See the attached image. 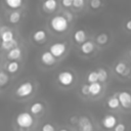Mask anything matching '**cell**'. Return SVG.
Returning <instances> with one entry per match:
<instances>
[{
  "mask_svg": "<svg viewBox=\"0 0 131 131\" xmlns=\"http://www.w3.org/2000/svg\"><path fill=\"white\" fill-rule=\"evenodd\" d=\"M77 125H78V130L79 131H93L94 130L93 124L87 116L79 117V121H78Z\"/></svg>",
  "mask_w": 131,
  "mask_h": 131,
  "instance_id": "5b68a950",
  "label": "cell"
},
{
  "mask_svg": "<svg viewBox=\"0 0 131 131\" xmlns=\"http://www.w3.org/2000/svg\"><path fill=\"white\" fill-rule=\"evenodd\" d=\"M108 41V35L106 33H100L97 37H96V42L99 45H104L106 44Z\"/></svg>",
  "mask_w": 131,
  "mask_h": 131,
  "instance_id": "7402d4cb",
  "label": "cell"
},
{
  "mask_svg": "<svg viewBox=\"0 0 131 131\" xmlns=\"http://www.w3.org/2000/svg\"><path fill=\"white\" fill-rule=\"evenodd\" d=\"M90 6L93 9H97L101 6V0H90Z\"/></svg>",
  "mask_w": 131,
  "mask_h": 131,
  "instance_id": "f1b7e54d",
  "label": "cell"
},
{
  "mask_svg": "<svg viewBox=\"0 0 131 131\" xmlns=\"http://www.w3.org/2000/svg\"><path fill=\"white\" fill-rule=\"evenodd\" d=\"M8 18H9V21L11 24H17L19 21V19H20V13L17 10H14V11H12L9 14V17Z\"/></svg>",
  "mask_w": 131,
  "mask_h": 131,
  "instance_id": "44dd1931",
  "label": "cell"
},
{
  "mask_svg": "<svg viewBox=\"0 0 131 131\" xmlns=\"http://www.w3.org/2000/svg\"><path fill=\"white\" fill-rule=\"evenodd\" d=\"M8 81H9V76L5 72L0 71V87L6 85L8 83Z\"/></svg>",
  "mask_w": 131,
  "mask_h": 131,
  "instance_id": "4316f807",
  "label": "cell"
},
{
  "mask_svg": "<svg viewBox=\"0 0 131 131\" xmlns=\"http://www.w3.org/2000/svg\"><path fill=\"white\" fill-rule=\"evenodd\" d=\"M106 104H107V106H108L111 110H117V108H119V106L121 105V104H120V101H119V98H118L117 95L111 96V97L107 99Z\"/></svg>",
  "mask_w": 131,
  "mask_h": 131,
  "instance_id": "2e32d148",
  "label": "cell"
},
{
  "mask_svg": "<svg viewBox=\"0 0 131 131\" xmlns=\"http://www.w3.org/2000/svg\"><path fill=\"white\" fill-rule=\"evenodd\" d=\"M43 108H44L43 103H41V102H35V103H33L31 105L30 111H31V114L32 115H38V114H40L43 111Z\"/></svg>",
  "mask_w": 131,
  "mask_h": 131,
  "instance_id": "ac0fdd59",
  "label": "cell"
},
{
  "mask_svg": "<svg viewBox=\"0 0 131 131\" xmlns=\"http://www.w3.org/2000/svg\"><path fill=\"white\" fill-rule=\"evenodd\" d=\"M57 6V2L56 0H45L43 3V8L45 11L47 12H52L56 9Z\"/></svg>",
  "mask_w": 131,
  "mask_h": 131,
  "instance_id": "5bb4252c",
  "label": "cell"
},
{
  "mask_svg": "<svg viewBox=\"0 0 131 131\" xmlns=\"http://www.w3.org/2000/svg\"><path fill=\"white\" fill-rule=\"evenodd\" d=\"M16 124L19 126V128H30L34 124V118L31 113L28 112H21L16 116Z\"/></svg>",
  "mask_w": 131,
  "mask_h": 131,
  "instance_id": "7a4b0ae2",
  "label": "cell"
},
{
  "mask_svg": "<svg viewBox=\"0 0 131 131\" xmlns=\"http://www.w3.org/2000/svg\"><path fill=\"white\" fill-rule=\"evenodd\" d=\"M56 57L50 52V51H45L41 54V61L46 64V66H52L55 63Z\"/></svg>",
  "mask_w": 131,
  "mask_h": 131,
  "instance_id": "9c48e42d",
  "label": "cell"
},
{
  "mask_svg": "<svg viewBox=\"0 0 131 131\" xmlns=\"http://www.w3.org/2000/svg\"><path fill=\"white\" fill-rule=\"evenodd\" d=\"M41 129H42V131H55L54 126H53L52 124H50V123H45V124H43Z\"/></svg>",
  "mask_w": 131,
  "mask_h": 131,
  "instance_id": "83f0119b",
  "label": "cell"
},
{
  "mask_svg": "<svg viewBox=\"0 0 131 131\" xmlns=\"http://www.w3.org/2000/svg\"><path fill=\"white\" fill-rule=\"evenodd\" d=\"M74 79H75L74 75L70 71H62L57 76V80H58L59 84L62 86H66V87L71 86L74 82Z\"/></svg>",
  "mask_w": 131,
  "mask_h": 131,
  "instance_id": "277c9868",
  "label": "cell"
},
{
  "mask_svg": "<svg viewBox=\"0 0 131 131\" xmlns=\"http://www.w3.org/2000/svg\"><path fill=\"white\" fill-rule=\"evenodd\" d=\"M126 29L128 31H131V19H129L127 23H126Z\"/></svg>",
  "mask_w": 131,
  "mask_h": 131,
  "instance_id": "d590c367",
  "label": "cell"
},
{
  "mask_svg": "<svg viewBox=\"0 0 131 131\" xmlns=\"http://www.w3.org/2000/svg\"><path fill=\"white\" fill-rule=\"evenodd\" d=\"M102 90V86L99 82H95V83H92V84H89V92H90V95L92 96H96L98 95Z\"/></svg>",
  "mask_w": 131,
  "mask_h": 131,
  "instance_id": "4fadbf2b",
  "label": "cell"
},
{
  "mask_svg": "<svg viewBox=\"0 0 131 131\" xmlns=\"http://www.w3.org/2000/svg\"><path fill=\"white\" fill-rule=\"evenodd\" d=\"M1 44H2V43H1V41H0V45H1Z\"/></svg>",
  "mask_w": 131,
  "mask_h": 131,
  "instance_id": "f35d334b",
  "label": "cell"
},
{
  "mask_svg": "<svg viewBox=\"0 0 131 131\" xmlns=\"http://www.w3.org/2000/svg\"><path fill=\"white\" fill-rule=\"evenodd\" d=\"M63 16H64L69 21H70V20H72V18H73L72 13H70V12H68V11H66V12H64V15H63Z\"/></svg>",
  "mask_w": 131,
  "mask_h": 131,
  "instance_id": "836d02e7",
  "label": "cell"
},
{
  "mask_svg": "<svg viewBox=\"0 0 131 131\" xmlns=\"http://www.w3.org/2000/svg\"><path fill=\"white\" fill-rule=\"evenodd\" d=\"M115 72L118 75L121 76H126L128 73V69H127V64L124 61H119L116 66H115Z\"/></svg>",
  "mask_w": 131,
  "mask_h": 131,
  "instance_id": "7c38bea8",
  "label": "cell"
},
{
  "mask_svg": "<svg viewBox=\"0 0 131 131\" xmlns=\"http://www.w3.org/2000/svg\"><path fill=\"white\" fill-rule=\"evenodd\" d=\"M117 124V118L112 114H107L101 119V125L105 129H114Z\"/></svg>",
  "mask_w": 131,
  "mask_h": 131,
  "instance_id": "52a82bcc",
  "label": "cell"
},
{
  "mask_svg": "<svg viewBox=\"0 0 131 131\" xmlns=\"http://www.w3.org/2000/svg\"><path fill=\"white\" fill-rule=\"evenodd\" d=\"M73 1H75V0H73Z\"/></svg>",
  "mask_w": 131,
  "mask_h": 131,
  "instance_id": "ab89813d",
  "label": "cell"
},
{
  "mask_svg": "<svg viewBox=\"0 0 131 131\" xmlns=\"http://www.w3.org/2000/svg\"><path fill=\"white\" fill-rule=\"evenodd\" d=\"M20 56H21V49L18 46L7 52V58L10 59L11 61H16V59H18Z\"/></svg>",
  "mask_w": 131,
  "mask_h": 131,
  "instance_id": "30bf717a",
  "label": "cell"
},
{
  "mask_svg": "<svg viewBox=\"0 0 131 131\" xmlns=\"http://www.w3.org/2000/svg\"><path fill=\"white\" fill-rule=\"evenodd\" d=\"M81 92L83 95H89L90 92H89V85L88 84H84L82 87H81Z\"/></svg>",
  "mask_w": 131,
  "mask_h": 131,
  "instance_id": "4dcf8cb0",
  "label": "cell"
},
{
  "mask_svg": "<svg viewBox=\"0 0 131 131\" xmlns=\"http://www.w3.org/2000/svg\"><path fill=\"white\" fill-rule=\"evenodd\" d=\"M50 27L53 31L57 33H62L68 30L69 20L63 15H55L50 20Z\"/></svg>",
  "mask_w": 131,
  "mask_h": 131,
  "instance_id": "6da1fadb",
  "label": "cell"
},
{
  "mask_svg": "<svg viewBox=\"0 0 131 131\" xmlns=\"http://www.w3.org/2000/svg\"><path fill=\"white\" fill-rule=\"evenodd\" d=\"M5 3L10 7V8H18L23 4V0H5Z\"/></svg>",
  "mask_w": 131,
  "mask_h": 131,
  "instance_id": "484cf974",
  "label": "cell"
},
{
  "mask_svg": "<svg viewBox=\"0 0 131 131\" xmlns=\"http://www.w3.org/2000/svg\"><path fill=\"white\" fill-rule=\"evenodd\" d=\"M97 74H98V81L99 83L100 82H105L107 80V72L104 70V69H98L97 70Z\"/></svg>",
  "mask_w": 131,
  "mask_h": 131,
  "instance_id": "d4e9b609",
  "label": "cell"
},
{
  "mask_svg": "<svg viewBox=\"0 0 131 131\" xmlns=\"http://www.w3.org/2000/svg\"><path fill=\"white\" fill-rule=\"evenodd\" d=\"M94 50V44L91 41H86L81 45V51L84 54H90Z\"/></svg>",
  "mask_w": 131,
  "mask_h": 131,
  "instance_id": "9a60e30c",
  "label": "cell"
},
{
  "mask_svg": "<svg viewBox=\"0 0 131 131\" xmlns=\"http://www.w3.org/2000/svg\"><path fill=\"white\" fill-rule=\"evenodd\" d=\"M61 3L64 7H70V6H73L74 1L73 0H61Z\"/></svg>",
  "mask_w": 131,
  "mask_h": 131,
  "instance_id": "d6a6232c",
  "label": "cell"
},
{
  "mask_svg": "<svg viewBox=\"0 0 131 131\" xmlns=\"http://www.w3.org/2000/svg\"><path fill=\"white\" fill-rule=\"evenodd\" d=\"M46 32L44 30H37L34 34H33V39L36 42H44L46 40Z\"/></svg>",
  "mask_w": 131,
  "mask_h": 131,
  "instance_id": "e0dca14e",
  "label": "cell"
},
{
  "mask_svg": "<svg viewBox=\"0 0 131 131\" xmlns=\"http://www.w3.org/2000/svg\"><path fill=\"white\" fill-rule=\"evenodd\" d=\"M118 98L121 106L124 108L131 107V93L128 91H121L118 93Z\"/></svg>",
  "mask_w": 131,
  "mask_h": 131,
  "instance_id": "ba28073f",
  "label": "cell"
},
{
  "mask_svg": "<svg viewBox=\"0 0 131 131\" xmlns=\"http://www.w3.org/2000/svg\"><path fill=\"white\" fill-rule=\"evenodd\" d=\"M129 56H130V57H131V49H130V50H129Z\"/></svg>",
  "mask_w": 131,
  "mask_h": 131,
  "instance_id": "74e56055",
  "label": "cell"
},
{
  "mask_svg": "<svg viewBox=\"0 0 131 131\" xmlns=\"http://www.w3.org/2000/svg\"><path fill=\"white\" fill-rule=\"evenodd\" d=\"M86 38H87L86 32H85L84 30H82V29L77 30V31L75 32V34H74V39H75V41H76L77 43L81 44V45H82L84 42H86Z\"/></svg>",
  "mask_w": 131,
  "mask_h": 131,
  "instance_id": "8fae6325",
  "label": "cell"
},
{
  "mask_svg": "<svg viewBox=\"0 0 131 131\" xmlns=\"http://www.w3.org/2000/svg\"><path fill=\"white\" fill-rule=\"evenodd\" d=\"M58 131H69L68 129H64V128H62V129H60V130H58Z\"/></svg>",
  "mask_w": 131,
  "mask_h": 131,
  "instance_id": "8d00e7d4",
  "label": "cell"
},
{
  "mask_svg": "<svg viewBox=\"0 0 131 131\" xmlns=\"http://www.w3.org/2000/svg\"><path fill=\"white\" fill-rule=\"evenodd\" d=\"M67 50V45L66 43L62 42H55L49 47V51L55 56V57H60L64 54Z\"/></svg>",
  "mask_w": 131,
  "mask_h": 131,
  "instance_id": "8992f818",
  "label": "cell"
},
{
  "mask_svg": "<svg viewBox=\"0 0 131 131\" xmlns=\"http://www.w3.org/2000/svg\"><path fill=\"white\" fill-rule=\"evenodd\" d=\"M18 68H19V64H18L17 61H10V62L7 64V67H6L7 71H8L9 73H11V74L16 73V72L18 71Z\"/></svg>",
  "mask_w": 131,
  "mask_h": 131,
  "instance_id": "cb8c5ba5",
  "label": "cell"
},
{
  "mask_svg": "<svg viewBox=\"0 0 131 131\" xmlns=\"http://www.w3.org/2000/svg\"><path fill=\"white\" fill-rule=\"evenodd\" d=\"M78 121H79V118L76 117V116L71 118V123H72V124H78Z\"/></svg>",
  "mask_w": 131,
  "mask_h": 131,
  "instance_id": "e575fe53",
  "label": "cell"
},
{
  "mask_svg": "<svg viewBox=\"0 0 131 131\" xmlns=\"http://www.w3.org/2000/svg\"><path fill=\"white\" fill-rule=\"evenodd\" d=\"M114 131H126V125L124 123H118L114 128Z\"/></svg>",
  "mask_w": 131,
  "mask_h": 131,
  "instance_id": "f546056e",
  "label": "cell"
},
{
  "mask_svg": "<svg viewBox=\"0 0 131 131\" xmlns=\"http://www.w3.org/2000/svg\"><path fill=\"white\" fill-rule=\"evenodd\" d=\"M87 82L89 84L98 82V74H97V71H92V72H90L88 74V76H87Z\"/></svg>",
  "mask_w": 131,
  "mask_h": 131,
  "instance_id": "603a6c76",
  "label": "cell"
},
{
  "mask_svg": "<svg viewBox=\"0 0 131 131\" xmlns=\"http://www.w3.org/2000/svg\"><path fill=\"white\" fill-rule=\"evenodd\" d=\"M13 39H14V35H13L12 31H10V30H7L1 34L2 42H9V41H12Z\"/></svg>",
  "mask_w": 131,
  "mask_h": 131,
  "instance_id": "d6986e66",
  "label": "cell"
},
{
  "mask_svg": "<svg viewBox=\"0 0 131 131\" xmlns=\"http://www.w3.org/2000/svg\"><path fill=\"white\" fill-rule=\"evenodd\" d=\"M1 46H2L3 49L9 51V50H11V49L17 47V41H16L15 39H13L12 41H9V42H2Z\"/></svg>",
  "mask_w": 131,
  "mask_h": 131,
  "instance_id": "ffe728a7",
  "label": "cell"
},
{
  "mask_svg": "<svg viewBox=\"0 0 131 131\" xmlns=\"http://www.w3.org/2000/svg\"><path fill=\"white\" fill-rule=\"evenodd\" d=\"M33 90H34L33 84L27 81L17 86V88L15 89V94L18 97H28L33 93Z\"/></svg>",
  "mask_w": 131,
  "mask_h": 131,
  "instance_id": "3957f363",
  "label": "cell"
},
{
  "mask_svg": "<svg viewBox=\"0 0 131 131\" xmlns=\"http://www.w3.org/2000/svg\"><path fill=\"white\" fill-rule=\"evenodd\" d=\"M84 3H85V0H75L73 3V6L76 8H80L84 6Z\"/></svg>",
  "mask_w": 131,
  "mask_h": 131,
  "instance_id": "1f68e13d",
  "label": "cell"
}]
</instances>
